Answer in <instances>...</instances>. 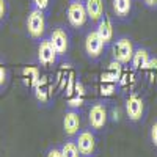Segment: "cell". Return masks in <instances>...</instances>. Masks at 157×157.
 I'll return each instance as SVG.
<instances>
[{
	"label": "cell",
	"mask_w": 157,
	"mask_h": 157,
	"mask_svg": "<svg viewBox=\"0 0 157 157\" xmlns=\"http://www.w3.org/2000/svg\"><path fill=\"white\" fill-rule=\"evenodd\" d=\"M109 121V105L105 101H94L88 110V124L93 132L105 129Z\"/></svg>",
	"instance_id": "obj_1"
},
{
	"label": "cell",
	"mask_w": 157,
	"mask_h": 157,
	"mask_svg": "<svg viewBox=\"0 0 157 157\" xmlns=\"http://www.w3.org/2000/svg\"><path fill=\"white\" fill-rule=\"evenodd\" d=\"M134 50H135L134 43L127 36H120V38L113 39V43H112V57L121 66H126V64L130 63Z\"/></svg>",
	"instance_id": "obj_2"
},
{
	"label": "cell",
	"mask_w": 157,
	"mask_h": 157,
	"mask_svg": "<svg viewBox=\"0 0 157 157\" xmlns=\"http://www.w3.org/2000/svg\"><path fill=\"white\" fill-rule=\"evenodd\" d=\"M74 141H75L77 149L82 157H93L94 155L98 138H96V132H93L91 129H80V132L74 137Z\"/></svg>",
	"instance_id": "obj_3"
},
{
	"label": "cell",
	"mask_w": 157,
	"mask_h": 157,
	"mask_svg": "<svg viewBox=\"0 0 157 157\" xmlns=\"http://www.w3.org/2000/svg\"><path fill=\"white\" fill-rule=\"evenodd\" d=\"M124 110L130 123H140L145 116V99L138 93H130L124 101Z\"/></svg>",
	"instance_id": "obj_4"
},
{
	"label": "cell",
	"mask_w": 157,
	"mask_h": 157,
	"mask_svg": "<svg viewBox=\"0 0 157 157\" xmlns=\"http://www.w3.org/2000/svg\"><path fill=\"white\" fill-rule=\"evenodd\" d=\"M27 32L30 38L33 39H43V35L46 32V17L44 11L33 8L27 16Z\"/></svg>",
	"instance_id": "obj_5"
},
{
	"label": "cell",
	"mask_w": 157,
	"mask_h": 157,
	"mask_svg": "<svg viewBox=\"0 0 157 157\" xmlns=\"http://www.w3.org/2000/svg\"><path fill=\"white\" fill-rule=\"evenodd\" d=\"M104 49H105V44L101 39V36L98 35L96 30H90L85 36V54L90 60H99L104 54Z\"/></svg>",
	"instance_id": "obj_6"
},
{
	"label": "cell",
	"mask_w": 157,
	"mask_h": 157,
	"mask_svg": "<svg viewBox=\"0 0 157 157\" xmlns=\"http://www.w3.org/2000/svg\"><path fill=\"white\" fill-rule=\"evenodd\" d=\"M68 21L74 29H82L88 21V14L85 10V3L80 0H71L68 5Z\"/></svg>",
	"instance_id": "obj_7"
},
{
	"label": "cell",
	"mask_w": 157,
	"mask_h": 157,
	"mask_svg": "<svg viewBox=\"0 0 157 157\" xmlns=\"http://www.w3.org/2000/svg\"><path fill=\"white\" fill-rule=\"evenodd\" d=\"M57 60H58V55H57L54 46H52L50 39L43 38L38 46V63L44 68H50L57 63Z\"/></svg>",
	"instance_id": "obj_8"
},
{
	"label": "cell",
	"mask_w": 157,
	"mask_h": 157,
	"mask_svg": "<svg viewBox=\"0 0 157 157\" xmlns=\"http://www.w3.org/2000/svg\"><path fill=\"white\" fill-rule=\"evenodd\" d=\"M49 39H50V43H52V46H54L58 57H64L68 54V50H69V35L63 27H57V29L52 30Z\"/></svg>",
	"instance_id": "obj_9"
},
{
	"label": "cell",
	"mask_w": 157,
	"mask_h": 157,
	"mask_svg": "<svg viewBox=\"0 0 157 157\" xmlns=\"http://www.w3.org/2000/svg\"><path fill=\"white\" fill-rule=\"evenodd\" d=\"M63 130L69 138H74L80 132V112L77 109H68L63 115Z\"/></svg>",
	"instance_id": "obj_10"
},
{
	"label": "cell",
	"mask_w": 157,
	"mask_h": 157,
	"mask_svg": "<svg viewBox=\"0 0 157 157\" xmlns=\"http://www.w3.org/2000/svg\"><path fill=\"white\" fill-rule=\"evenodd\" d=\"M98 35L101 36V39L104 41V44L109 46L113 43V36H115V30H113V22L109 16L104 14L99 21H98V25H96V29Z\"/></svg>",
	"instance_id": "obj_11"
},
{
	"label": "cell",
	"mask_w": 157,
	"mask_h": 157,
	"mask_svg": "<svg viewBox=\"0 0 157 157\" xmlns=\"http://www.w3.org/2000/svg\"><path fill=\"white\" fill-rule=\"evenodd\" d=\"M151 60L149 50L146 47H135L132 60H130V69L132 71H145V68L148 66V63Z\"/></svg>",
	"instance_id": "obj_12"
},
{
	"label": "cell",
	"mask_w": 157,
	"mask_h": 157,
	"mask_svg": "<svg viewBox=\"0 0 157 157\" xmlns=\"http://www.w3.org/2000/svg\"><path fill=\"white\" fill-rule=\"evenodd\" d=\"M85 10H86V14L88 19L98 22L102 16H104V0H85Z\"/></svg>",
	"instance_id": "obj_13"
},
{
	"label": "cell",
	"mask_w": 157,
	"mask_h": 157,
	"mask_svg": "<svg viewBox=\"0 0 157 157\" xmlns=\"http://www.w3.org/2000/svg\"><path fill=\"white\" fill-rule=\"evenodd\" d=\"M112 3H113L115 14L120 19L127 17L130 11H132V0H112Z\"/></svg>",
	"instance_id": "obj_14"
},
{
	"label": "cell",
	"mask_w": 157,
	"mask_h": 157,
	"mask_svg": "<svg viewBox=\"0 0 157 157\" xmlns=\"http://www.w3.org/2000/svg\"><path fill=\"white\" fill-rule=\"evenodd\" d=\"M60 151H61L63 157H82L80 152H78V149H77V145H75L74 140L64 141L63 145L60 146Z\"/></svg>",
	"instance_id": "obj_15"
},
{
	"label": "cell",
	"mask_w": 157,
	"mask_h": 157,
	"mask_svg": "<svg viewBox=\"0 0 157 157\" xmlns=\"http://www.w3.org/2000/svg\"><path fill=\"white\" fill-rule=\"evenodd\" d=\"M44 80H38V83L35 85V96L39 102H47L49 101V91L44 86Z\"/></svg>",
	"instance_id": "obj_16"
},
{
	"label": "cell",
	"mask_w": 157,
	"mask_h": 157,
	"mask_svg": "<svg viewBox=\"0 0 157 157\" xmlns=\"http://www.w3.org/2000/svg\"><path fill=\"white\" fill-rule=\"evenodd\" d=\"M145 71H146V75H148V78L151 82H157V58L154 57H151V60H149V63H148V66L145 68Z\"/></svg>",
	"instance_id": "obj_17"
},
{
	"label": "cell",
	"mask_w": 157,
	"mask_h": 157,
	"mask_svg": "<svg viewBox=\"0 0 157 157\" xmlns=\"http://www.w3.org/2000/svg\"><path fill=\"white\" fill-rule=\"evenodd\" d=\"M6 80H8V72H6V66L0 61V90H2L5 85H6Z\"/></svg>",
	"instance_id": "obj_18"
},
{
	"label": "cell",
	"mask_w": 157,
	"mask_h": 157,
	"mask_svg": "<svg viewBox=\"0 0 157 157\" xmlns=\"http://www.w3.org/2000/svg\"><path fill=\"white\" fill-rule=\"evenodd\" d=\"M49 3H50V0H33V6L36 10H41V11H46Z\"/></svg>",
	"instance_id": "obj_19"
},
{
	"label": "cell",
	"mask_w": 157,
	"mask_h": 157,
	"mask_svg": "<svg viewBox=\"0 0 157 157\" xmlns=\"http://www.w3.org/2000/svg\"><path fill=\"white\" fill-rule=\"evenodd\" d=\"M149 137H151V143L157 148V120L152 123L151 126V132H149Z\"/></svg>",
	"instance_id": "obj_20"
},
{
	"label": "cell",
	"mask_w": 157,
	"mask_h": 157,
	"mask_svg": "<svg viewBox=\"0 0 157 157\" xmlns=\"http://www.w3.org/2000/svg\"><path fill=\"white\" fill-rule=\"evenodd\" d=\"M46 157H63V155H61L60 148H50V149L47 151V155H46Z\"/></svg>",
	"instance_id": "obj_21"
},
{
	"label": "cell",
	"mask_w": 157,
	"mask_h": 157,
	"mask_svg": "<svg viewBox=\"0 0 157 157\" xmlns=\"http://www.w3.org/2000/svg\"><path fill=\"white\" fill-rule=\"evenodd\" d=\"M5 13H6V2L5 0H0V21L5 17Z\"/></svg>",
	"instance_id": "obj_22"
},
{
	"label": "cell",
	"mask_w": 157,
	"mask_h": 157,
	"mask_svg": "<svg viewBox=\"0 0 157 157\" xmlns=\"http://www.w3.org/2000/svg\"><path fill=\"white\" fill-rule=\"evenodd\" d=\"M148 8H157V0H143Z\"/></svg>",
	"instance_id": "obj_23"
},
{
	"label": "cell",
	"mask_w": 157,
	"mask_h": 157,
	"mask_svg": "<svg viewBox=\"0 0 157 157\" xmlns=\"http://www.w3.org/2000/svg\"><path fill=\"white\" fill-rule=\"evenodd\" d=\"M80 2H83V0H80Z\"/></svg>",
	"instance_id": "obj_24"
}]
</instances>
